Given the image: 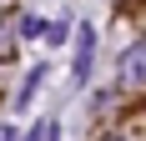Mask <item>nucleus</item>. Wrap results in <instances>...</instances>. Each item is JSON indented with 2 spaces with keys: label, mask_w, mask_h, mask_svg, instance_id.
Returning <instances> with one entry per match:
<instances>
[{
  "label": "nucleus",
  "mask_w": 146,
  "mask_h": 141,
  "mask_svg": "<svg viewBox=\"0 0 146 141\" xmlns=\"http://www.w3.org/2000/svg\"><path fill=\"white\" fill-rule=\"evenodd\" d=\"M76 66H71V76H76V86H86V70H91V56H96V30L91 25H81V35H76Z\"/></svg>",
  "instance_id": "nucleus-1"
},
{
  "label": "nucleus",
  "mask_w": 146,
  "mask_h": 141,
  "mask_svg": "<svg viewBox=\"0 0 146 141\" xmlns=\"http://www.w3.org/2000/svg\"><path fill=\"white\" fill-rule=\"evenodd\" d=\"M121 76H126V81H146V41L126 51V61H121Z\"/></svg>",
  "instance_id": "nucleus-2"
},
{
  "label": "nucleus",
  "mask_w": 146,
  "mask_h": 141,
  "mask_svg": "<svg viewBox=\"0 0 146 141\" xmlns=\"http://www.w3.org/2000/svg\"><path fill=\"white\" fill-rule=\"evenodd\" d=\"M40 81H45V70L35 66V70H30V76H25V86H20V96H15V106H20V111H25V106H30V96H35V86H40Z\"/></svg>",
  "instance_id": "nucleus-3"
},
{
  "label": "nucleus",
  "mask_w": 146,
  "mask_h": 141,
  "mask_svg": "<svg viewBox=\"0 0 146 141\" xmlns=\"http://www.w3.org/2000/svg\"><path fill=\"white\" fill-rule=\"evenodd\" d=\"M0 141H15V131H10V126H0Z\"/></svg>",
  "instance_id": "nucleus-4"
},
{
  "label": "nucleus",
  "mask_w": 146,
  "mask_h": 141,
  "mask_svg": "<svg viewBox=\"0 0 146 141\" xmlns=\"http://www.w3.org/2000/svg\"><path fill=\"white\" fill-rule=\"evenodd\" d=\"M56 136H60V131H56V126H50V131H45V136H40V141H56Z\"/></svg>",
  "instance_id": "nucleus-5"
}]
</instances>
